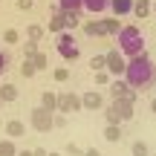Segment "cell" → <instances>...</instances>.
Masks as SVG:
<instances>
[{
	"label": "cell",
	"instance_id": "obj_1",
	"mask_svg": "<svg viewBox=\"0 0 156 156\" xmlns=\"http://www.w3.org/2000/svg\"><path fill=\"white\" fill-rule=\"evenodd\" d=\"M124 78H127V84L133 90H151L156 84V64H153V58L145 55V52L133 55L127 61V67H124Z\"/></svg>",
	"mask_w": 156,
	"mask_h": 156
},
{
	"label": "cell",
	"instance_id": "obj_2",
	"mask_svg": "<svg viewBox=\"0 0 156 156\" xmlns=\"http://www.w3.org/2000/svg\"><path fill=\"white\" fill-rule=\"evenodd\" d=\"M116 44L124 52V58H133L139 52H145V38H142V32L136 26H122V32L116 35Z\"/></svg>",
	"mask_w": 156,
	"mask_h": 156
},
{
	"label": "cell",
	"instance_id": "obj_3",
	"mask_svg": "<svg viewBox=\"0 0 156 156\" xmlns=\"http://www.w3.org/2000/svg\"><path fill=\"white\" fill-rule=\"evenodd\" d=\"M104 119H107V124L130 122V119H133V98H116V101L104 110Z\"/></svg>",
	"mask_w": 156,
	"mask_h": 156
},
{
	"label": "cell",
	"instance_id": "obj_4",
	"mask_svg": "<svg viewBox=\"0 0 156 156\" xmlns=\"http://www.w3.org/2000/svg\"><path fill=\"white\" fill-rule=\"evenodd\" d=\"M58 55H61L64 61H78V58H81V46L75 44V38L69 32L58 35Z\"/></svg>",
	"mask_w": 156,
	"mask_h": 156
},
{
	"label": "cell",
	"instance_id": "obj_5",
	"mask_svg": "<svg viewBox=\"0 0 156 156\" xmlns=\"http://www.w3.org/2000/svg\"><path fill=\"white\" fill-rule=\"evenodd\" d=\"M32 130H38V133H49V130H52V110H46V107H35V110H32Z\"/></svg>",
	"mask_w": 156,
	"mask_h": 156
},
{
	"label": "cell",
	"instance_id": "obj_6",
	"mask_svg": "<svg viewBox=\"0 0 156 156\" xmlns=\"http://www.w3.org/2000/svg\"><path fill=\"white\" fill-rule=\"evenodd\" d=\"M104 58H107V73H113V75H124V67H127V64H124V52L119 49V46H116V49H110Z\"/></svg>",
	"mask_w": 156,
	"mask_h": 156
},
{
	"label": "cell",
	"instance_id": "obj_7",
	"mask_svg": "<svg viewBox=\"0 0 156 156\" xmlns=\"http://www.w3.org/2000/svg\"><path fill=\"white\" fill-rule=\"evenodd\" d=\"M52 17H49V32H55V35H61V32H67V12L61 9V6H55L52 3Z\"/></svg>",
	"mask_w": 156,
	"mask_h": 156
},
{
	"label": "cell",
	"instance_id": "obj_8",
	"mask_svg": "<svg viewBox=\"0 0 156 156\" xmlns=\"http://www.w3.org/2000/svg\"><path fill=\"white\" fill-rule=\"evenodd\" d=\"M75 110H81V98H78L75 93H61L58 95V113H75Z\"/></svg>",
	"mask_w": 156,
	"mask_h": 156
},
{
	"label": "cell",
	"instance_id": "obj_9",
	"mask_svg": "<svg viewBox=\"0 0 156 156\" xmlns=\"http://www.w3.org/2000/svg\"><path fill=\"white\" fill-rule=\"evenodd\" d=\"M84 35H90V38H104V35H107V23L104 20H90V23H84Z\"/></svg>",
	"mask_w": 156,
	"mask_h": 156
},
{
	"label": "cell",
	"instance_id": "obj_10",
	"mask_svg": "<svg viewBox=\"0 0 156 156\" xmlns=\"http://www.w3.org/2000/svg\"><path fill=\"white\" fill-rule=\"evenodd\" d=\"M130 90H133V87H130L127 81H113L110 84V95H113V98H133Z\"/></svg>",
	"mask_w": 156,
	"mask_h": 156
},
{
	"label": "cell",
	"instance_id": "obj_11",
	"mask_svg": "<svg viewBox=\"0 0 156 156\" xmlns=\"http://www.w3.org/2000/svg\"><path fill=\"white\" fill-rule=\"evenodd\" d=\"M23 133H26V124H23L20 119H12V122H6V136H9V139H20Z\"/></svg>",
	"mask_w": 156,
	"mask_h": 156
},
{
	"label": "cell",
	"instance_id": "obj_12",
	"mask_svg": "<svg viewBox=\"0 0 156 156\" xmlns=\"http://www.w3.org/2000/svg\"><path fill=\"white\" fill-rule=\"evenodd\" d=\"M110 9H113V15H116V17L130 15V12H133V0H110Z\"/></svg>",
	"mask_w": 156,
	"mask_h": 156
},
{
	"label": "cell",
	"instance_id": "obj_13",
	"mask_svg": "<svg viewBox=\"0 0 156 156\" xmlns=\"http://www.w3.org/2000/svg\"><path fill=\"white\" fill-rule=\"evenodd\" d=\"M81 107H87V110H101V93H84L81 95Z\"/></svg>",
	"mask_w": 156,
	"mask_h": 156
},
{
	"label": "cell",
	"instance_id": "obj_14",
	"mask_svg": "<svg viewBox=\"0 0 156 156\" xmlns=\"http://www.w3.org/2000/svg\"><path fill=\"white\" fill-rule=\"evenodd\" d=\"M0 101H3V104L17 101V87L15 84H0Z\"/></svg>",
	"mask_w": 156,
	"mask_h": 156
},
{
	"label": "cell",
	"instance_id": "obj_15",
	"mask_svg": "<svg viewBox=\"0 0 156 156\" xmlns=\"http://www.w3.org/2000/svg\"><path fill=\"white\" fill-rule=\"evenodd\" d=\"M84 9L93 15H101L104 9H110V0H84Z\"/></svg>",
	"mask_w": 156,
	"mask_h": 156
},
{
	"label": "cell",
	"instance_id": "obj_16",
	"mask_svg": "<svg viewBox=\"0 0 156 156\" xmlns=\"http://www.w3.org/2000/svg\"><path fill=\"white\" fill-rule=\"evenodd\" d=\"M151 9H153L151 0H133V15L136 17H147V15H151Z\"/></svg>",
	"mask_w": 156,
	"mask_h": 156
},
{
	"label": "cell",
	"instance_id": "obj_17",
	"mask_svg": "<svg viewBox=\"0 0 156 156\" xmlns=\"http://www.w3.org/2000/svg\"><path fill=\"white\" fill-rule=\"evenodd\" d=\"M122 136H124L122 124H107V130H104V139L107 142H122Z\"/></svg>",
	"mask_w": 156,
	"mask_h": 156
},
{
	"label": "cell",
	"instance_id": "obj_18",
	"mask_svg": "<svg viewBox=\"0 0 156 156\" xmlns=\"http://www.w3.org/2000/svg\"><path fill=\"white\" fill-rule=\"evenodd\" d=\"M41 107H46V110L55 113L58 110V95L55 93H44V95H41Z\"/></svg>",
	"mask_w": 156,
	"mask_h": 156
},
{
	"label": "cell",
	"instance_id": "obj_19",
	"mask_svg": "<svg viewBox=\"0 0 156 156\" xmlns=\"http://www.w3.org/2000/svg\"><path fill=\"white\" fill-rule=\"evenodd\" d=\"M0 156H17L15 139H0Z\"/></svg>",
	"mask_w": 156,
	"mask_h": 156
},
{
	"label": "cell",
	"instance_id": "obj_20",
	"mask_svg": "<svg viewBox=\"0 0 156 156\" xmlns=\"http://www.w3.org/2000/svg\"><path fill=\"white\" fill-rule=\"evenodd\" d=\"M58 6H61L64 12H81L84 9V0H58Z\"/></svg>",
	"mask_w": 156,
	"mask_h": 156
},
{
	"label": "cell",
	"instance_id": "obj_21",
	"mask_svg": "<svg viewBox=\"0 0 156 156\" xmlns=\"http://www.w3.org/2000/svg\"><path fill=\"white\" fill-rule=\"evenodd\" d=\"M26 35H29V41H41V38H44V26H38V23H29Z\"/></svg>",
	"mask_w": 156,
	"mask_h": 156
},
{
	"label": "cell",
	"instance_id": "obj_22",
	"mask_svg": "<svg viewBox=\"0 0 156 156\" xmlns=\"http://www.w3.org/2000/svg\"><path fill=\"white\" fill-rule=\"evenodd\" d=\"M90 69H95V73H98V69H107V58L104 55H93L90 58Z\"/></svg>",
	"mask_w": 156,
	"mask_h": 156
},
{
	"label": "cell",
	"instance_id": "obj_23",
	"mask_svg": "<svg viewBox=\"0 0 156 156\" xmlns=\"http://www.w3.org/2000/svg\"><path fill=\"white\" fill-rule=\"evenodd\" d=\"M107 35H119L122 32V23H119V17H107Z\"/></svg>",
	"mask_w": 156,
	"mask_h": 156
},
{
	"label": "cell",
	"instance_id": "obj_24",
	"mask_svg": "<svg viewBox=\"0 0 156 156\" xmlns=\"http://www.w3.org/2000/svg\"><path fill=\"white\" fill-rule=\"evenodd\" d=\"M32 64H35V69H46V64H49V58H46L44 52H35V55H32Z\"/></svg>",
	"mask_w": 156,
	"mask_h": 156
},
{
	"label": "cell",
	"instance_id": "obj_25",
	"mask_svg": "<svg viewBox=\"0 0 156 156\" xmlns=\"http://www.w3.org/2000/svg\"><path fill=\"white\" fill-rule=\"evenodd\" d=\"M35 73H38V69H35L32 58H26V61H23V67H20V75H23V78H32Z\"/></svg>",
	"mask_w": 156,
	"mask_h": 156
},
{
	"label": "cell",
	"instance_id": "obj_26",
	"mask_svg": "<svg viewBox=\"0 0 156 156\" xmlns=\"http://www.w3.org/2000/svg\"><path fill=\"white\" fill-rule=\"evenodd\" d=\"M130 153H133V156H151V153H147V145H145V142H133Z\"/></svg>",
	"mask_w": 156,
	"mask_h": 156
},
{
	"label": "cell",
	"instance_id": "obj_27",
	"mask_svg": "<svg viewBox=\"0 0 156 156\" xmlns=\"http://www.w3.org/2000/svg\"><path fill=\"white\" fill-rule=\"evenodd\" d=\"M3 41H6V44H12V46H15L17 41H20V35H17V29H6V32H3Z\"/></svg>",
	"mask_w": 156,
	"mask_h": 156
},
{
	"label": "cell",
	"instance_id": "obj_28",
	"mask_svg": "<svg viewBox=\"0 0 156 156\" xmlns=\"http://www.w3.org/2000/svg\"><path fill=\"white\" fill-rule=\"evenodd\" d=\"M93 78H95V84H98V87H107V84H110V75H107L104 69H98V73H95Z\"/></svg>",
	"mask_w": 156,
	"mask_h": 156
},
{
	"label": "cell",
	"instance_id": "obj_29",
	"mask_svg": "<svg viewBox=\"0 0 156 156\" xmlns=\"http://www.w3.org/2000/svg\"><path fill=\"white\" fill-rule=\"evenodd\" d=\"M78 17H81V12H67V29L78 26Z\"/></svg>",
	"mask_w": 156,
	"mask_h": 156
},
{
	"label": "cell",
	"instance_id": "obj_30",
	"mask_svg": "<svg viewBox=\"0 0 156 156\" xmlns=\"http://www.w3.org/2000/svg\"><path fill=\"white\" fill-rule=\"evenodd\" d=\"M64 124H67V113H61V116H55V113H52V127H55V130H61Z\"/></svg>",
	"mask_w": 156,
	"mask_h": 156
},
{
	"label": "cell",
	"instance_id": "obj_31",
	"mask_svg": "<svg viewBox=\"0 0 156 156\" xmlns=\"http://www.w3.org/2000/svg\"><path fill=\"white\" fill-rule=\"evenodd\" d=\"M23 52H26V58H32L35 52H38V41H29V44H26V49H23Z\"/></svg>",
	"mask_w": 156,
	"mask_h": 156
},
{
	"label": "cell",
	"instance_id": "obj_32",
	"mask_svg": "<svg viewBox=\"0 0 156 156\" xmlns=\"http://www.w3.org/2000/svg\"><path fill=\"white\" fill-rule=\"evenodd\" d=\"M67 153H69V156H81L84 151H81L78 145H75V142H69V145H67Z\"/></svg>",
	"mask_w": 156,
	"mask_h": 156
},
{
	"label": "cell",
	"instance_id": "obj_33",
	"mask_svg": "<svg viewBox=\"0 0 156 156\" xmlns=\"http://www.w3.org/2000/svg\"><path fill=\"white\" fill-rule=\"evenodd\" d=\"M32 3H35V0H17V9L26 12V9H32Z\"/></svg>",
	"mask_w": 156,
	"mask_h": 156
},
{
	"label": "cell",
	"instance_id": "obj_34",
	"mask_svg": "<svg viewBox=\"0 0 156 156\" xmlns=\"http://www.w3.org/2000/svg\"><path fill=\"white\" fill-rule=\"evenodd\" d=\"M67 78H69L67 69H55V81H67Z\"/></svg>",
	"mask_w": 156,
	"mask_h": 156
},
{
	"label": "cell",
	"instance_id": "obj_35",
	"mask_svg": "<svg viewBox=\"0 0 156 156\" xmlns=\"http://www.w3.org/2000/svg\"><path fill=\"white\" fill-rule=\"evenodd\" d=\"M81 156H101V151H98V147H87Z\"/></svg>",
	"mask_w": 156,
	"mask_h": 156
},
{
	"label": "cell",
	"instance_id": "obj_36",
	"mask_svg": "<svg viewBox=\"0 0 156 156\" xmlns=\"http://www.w3.org/2000/svg\"><path fill=\"white\" fill-rule=\"evenodd\" d=\"M6 64H9V58H6V52H0V73L6 69Z\"/></svg>",
	"mask_w": 156,
	"mask_h": 156
},
{
	"label": "cell",
	"instance_id": "obj_37",
	"mask_svg": "<svg viewBox=\"0 0 156 156\" xmlns=\"http://www.w3.org/2000/svg\"><path fill=\"white\" fill-rule=\"evenodd\" d=\"M32 156H49V151H44V147H35Z\"/></svg>",
	"mask_w": 156,
	"mask_h": 156
},
{
	"label": "cell",
	"instance_id": "obj_38",
	"mask_svg": "<svg viewBox=\"0 0 156 156\" xmlns=\"http://www.w3.org/2000/svg\"><path fill=\"white\" fill-rule=\"evenodd\" d=\"M17 156H32V151H17Z\"/></svg>",
	"mask_w": 156,
	"mask_h": 156
},
{
	"label": "cell",
	"instance_id": "obj_39",
	"mask_svg": "<svg viewBox=\"0 0 156 156\" xmlns=\"http://www.w3.org/2000/svg\"><path fill=\"white\" fill-rule=\"evenodd\" d=\"M151 110H153V113H156V98H153V101H151Z\"/></svg>",
	"mask_w": 156,
	"mask_h": 156
},
{
	"label": "cell",
	"instance_id": "obj_40",
	"mask_svg": "<svg viewBox=\"0 0 156 156\" xmlns=\"http://www.w3.org/2000/svg\"><path fill=\"white\" fill-rule=\"evenodd\" d=\"M49 156H61V153H58V151H55V153H49Z\"/></svg>",
	"mask_w": 156,
	"mask_h": 156
},
{
	"label": "cell",
	"instance_id": "obj_41",
	"mask_svg": "<svg viewBox=\"0 0 156 156\" xmlns=\"http://www.w3.org/2000/svg\"><path fill=\"white\" fill-rule=\"evenodd\" d=\"M153 12H156V3H153Z\"/></svg>",
	"mask_w": 156,
	"mask_h": 156
},
{
	"label": "cell",
	"instance_id": "obj_42",
	"mask_svg": "<svg viewBox=\"0 0 156 156\" xmlns=\"http://www.w3.org/2000/svg\"><path fill=\"white\" fill-rule=\"evenodd\" d=\"M151 156H156V153H151Z\"/></svg>",
	"mask_w": 156,
	"mask_h": 156
}]
</instances>
